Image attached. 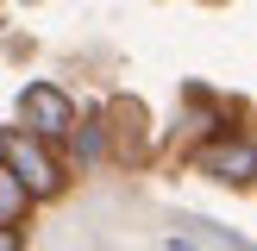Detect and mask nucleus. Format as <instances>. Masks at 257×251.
<instances>
[{"instance_id":"1","label":"nucleus","mask_w":257,"mask_h":251,"mask_svg":"<svg viewBox=\"0 0 257 251\" xmlns=\"http://www.w3.org/2000/svg\"><path fill=\"white\" fill-rule=\"evenodd\" d=\"M0 157H7V170H13V182L25 188V195H57V163L44 157V151L32 145L25 132H0Z\"/></svg>"},{"instance_id":"2","label":"nucleus","mask_w":257,"mask_h":251,"mask_svg":"<svg viewBox=\"0 0 257 251\" xmlns=\"http://www.w3.org/2000/svg\"><path fill=\"white\" fill-rule=\"evenodd\" d=\"M19 113L32 119L38 138H57V132H69V126H75V107H69L50 82H32V88H25V94H19Z\"/></svg>"},{"instance_id":"3","label":"nucleus","mask_w":257,"mask_h":251,"mask_svg":"<svg viewBox=\"0 0 257 251\" xmlns=\"http://www.w3.org/2000/svg\"><path fill=\"white\" fill-rule=\"evenodd\" d=\"M195 163L207 176H220V182H251V176H257V145H245V138H232V145H207Z\"/></svg>"},{"instance_id":"4","label":"nucleus","mask_w":257,"mask_h":251,"mask_svg":"<svg viewBox=\"0 0 257 251\" xmlns=\"http://www.w3.org/2000/svg\"><path fill=\"white\" fill-rule=\"evenodd\" d=\"M19 213H25V188L13 182V170H7V163H0V226H13V220H19Z\"/></svg>"},{"instance_id":"5","label":"nucleus","mask_w":257,"mask_h":251,"mask_svg":"<svg viewBox=\"0 0 257 251\" xmlns=\"http://www.w3.org/2000/svg\"><path fill=\"white\" fill-rule=\"evenodd\" d=\"M0 251H19V232L13 226H0Z\"/></svg>"},{"instance_id":"6","label":"nucleus","mask_w":257,"mask_h":251,"mask_svg":"<svg viewBox=\"0 0 257 251\" xmlns=\"http://www.w3.org/2000/svg\"><path fill=\"white\" fill-rule=\"evenodd\" d=\"M170 251H201V245H188V238H182V232H176V238H170Z\"/></svg>"}]
</instances>
